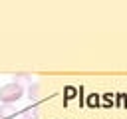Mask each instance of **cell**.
Returning a JSON list of instances; mask_svg holds the SVG:
<instances>
[{"instance_id": "6da1fadb", "label": "cell", "mask_w": 127, "mask_h": 119, "mask_svg": "<svg viewBox=\"0 0 127 119\" xmlns=\"http://www.w3.org/2000/svg\"><path fill=\"white\" fill-rule=\"evenodd\" d=\"M22 95H24V87L20 83H16V81H10V83L0 87V103L2 105H12Z\"/></svg>"}, {"instance_id": "7a4b0ae2", "label": "cell", "mask_w": 127, "mask_h": 119, "mask_svg": "<svg viewBox=\"0 0 127 119\" xmlns=\"http://www.w3.org/2000/svg\"><path fill=\"white\" fill-rule=\"evenodd\" d=\"M14 113H16L14 105H0V119H8V117H12Z\"/></svg>"}]
</instances>
